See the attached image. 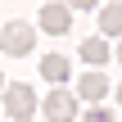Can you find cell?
I'll return each instance as SVG.
<instances>
[{"instance_id": "cell-5", "label": "cell", "mask_w": 122, "mask_h": 122, "mask_svg": "<svg viewBox=\"0 0 122 122\" xmlns=\"http://www.w3.org/2000/svg\"><path fill=\"white\" fill-rule=\"evenodd\" d=\"M77 95H81L86 104H100V100L109 95V77H104V72H81V77H77Z\"/></svg>"}, {"instance_id": "cell-9", "label": "cell", "mask_w": 122, "mask_h": 122, "mask_svg": "<svg viewBox=\"0 0 122 122\" xmlns=\"http://www.w3.org/2000/svg\"><path fill=\"white\" fill-rule=\"evenodd\" d=\"M86 122H118V118H113V109H91Z\"/></svg>"}, {"instance_id": "cell-7", "label": "cell", "mask_w": 122, "mask_h": 122, "mask_svg": "<svg viewBox=\"0 0 122 122\" xmlns=\"http://www.w3.org/2000/svg\"><path fill=\"white\" fill-rule=\"evenodd\" d=\"M41 77H45L50 86L68 81V59H63V54H45V59H41Z\"/></svg>"}, {"instance_id": "cell-10", "label": "cell", "mask_w": 122, "mask_h": 122, "mask_svg": "<svg viewBox=\"0 0 122 122\" xmlns=\"http://www.w3.org/2000/svg\"><path fill=\"white\" fill-rule=\"evenodd\" d=\"M63 5H68V9H95L100 0H63Z\"/></svg>"}, {"instance_id": "cell-6", "label": "cell", "mask_w": 122, "mask_h": 122, "mask_svg": "<svg viewBox=\"0 0 122 122\" xmlns=\"http://www.w3.org/2000/svg\"><path fill=\"white\" fill-rule=\"evenodd\" d=\"M81 59H86L91 68L109 63V36H91V41H81Z\"/></svg>"}, {"instance_id": "cell-4", "label": "cell", "mask_w": 122, "mask_h": 122, "mask_svg": "<svg viewBox=\"0 0 122 122\" xmlns=\"http://www.w3.org/2000/svg\"><path fill=\"white\" fill-rule=\"evenodd\" d=\"M41 32H50V36H63L68 27H72V9L68 5H59V0H50V5H41Z\"/></svg>"}, {"instance_id": "cell-3", "label": "cell", "mask_w": 122, "mask_h": 122, "mask_svg": "<svg viewBox=\"0 0 122 122\" xmlns=\"http://www.w3.org/2000/svg\"><path fill=\"white\" fill-rule=\"evenodd\" d=\"M41 113H45V122H77V100L68 95V91H50L45 95V104H41Z\"/></svg>"}, {"instance_id": "cell-1", "label": "cell", "mask_w": 122, "mask_h": 122, "mask_svg": "<svg viewBox=\"0 0 122 122\" xmlns=\"http://www.w3.org/2000/svg\"><path fill=\"white\" fill-rule=\"evenodd\" d=\"M0 95H5V113L14 122H27L36 113V95H32V86H23V81H14V86H0Z\"/></svg>"}, {"instance_id": "cell-8", "label": "cell", "mask_w": 122, "mask_h": 122, "mask_svg": "<svg viewBox=\"0 0 122 122\" xmlns=\"http://www.w3.org/2000/svg\"><path fill=\"white\" fill-rule=\"evenodd\" d=\"M100 32H104V36H118V32H122V5H118V0L100 9Z\"/></svg>"}, {"instance_id": "cell-2", "label": "cell", "mask_w": 122, "mask_h": 122, "mask_svg": "<svg viewBox=\"0 0 122 122\" xmlns=\"http://www.w3.org/2000/svg\"><path fill=\"white\" fill-rule=\"evenodd\" d=\"M32 45H36V32L27 23H5V32H0V50L5 54L23 59V54H32Z\"/></svg>"}, {"instance_id": "cell-11", "label": "cell", "mask_w": 122, "mask_h": 122, "mask_svg": "<svg viewBox=\"0 0 122 122\" xmlns=\"http://www.w3.org/2000/svg\"><path fill=\"white\" fill-rule=\"evenodd\" d=\"M0 86H5V81H0Z\"/></svg>"}]
</instances>
